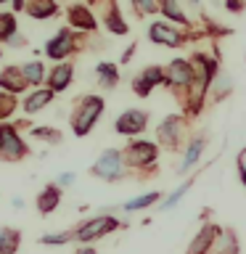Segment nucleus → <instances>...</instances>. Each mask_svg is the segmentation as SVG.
Returning <instances> with one entry per match:
<instances>
[{
    "mask_svg": "<svg viewBox=\"0 0 246 254\" xmlns=\"http://www.w3.org/2000/svg\"><path fill=\"white\" fill-rule=\"evenodd\" d=\"M27 79L21 74V66H5L0 71V90L8 93V95H19L27 90Z\"/></svg>",
    "mask_w": 246,
    "mask_h": 254,
    "instance_id": "obj_17",
    "label": "nucleus"
},
{
    "mask_svg": "<svg viewBox=\"0 0 246 254\" xmlns=\"http://www.w3.org/2000/svg\"><path fill=\"white\" fill-rule=\"evenodd\" d=\"M214 98H225V95L230 93V87H233V85H230V77L228 74H222V71H220V74H217V79H214Z\"/></svg>",
    "mask_w": 246,
    "mask_h": 254,
    "instance_id": "obj_34",
    "label": "nucleus"
},
{
    "mask_svg": "<svg viewBox=\"0 0 246 254\" xmlns=\"http://www.w3.org/2000/svg\"><path fill=\"white\" fill-rule=\"evenodd\" d=\"M190 186H193V178H188L185 183H183V186L175 188L172 193H167V196L162 198V204H159V209H162V212H170L172 206H178V204L183 201V196H185L188 190H190Z\"/></svg>",
    "mask_w": 246,
    "mask_h": 254,
    "instance_id": "obj_27",
    "label": "nucleus"
},
{
    "mask_svg": "<svg viewBox=\"0 0 246 254\" xmlns=\"http://www.w3.org/2000/svg\"><path fill=\"white\" fill-rule=\"evenodd\" d=\"M162 16L167 21H175L180 29H190V19L185 16V11H183V5L178 3V0H164L162 3Z\"/></svg>",
    "mask_w": 246,
    "mask_h": 254,
    "instance_id": "obj_22",
    "label": "nucleus"
},
{
    "mask_svg": "<svg viewBox=\"0 0 246 254\" xmlns=\"http://www.w3.org/2000/svg\"><path fill=\"white\" fill-rule=\"evenodd\" d=\"M11 206H13V209H24V198L21 196H13L11 198Z\"/></svg>",
    "mask_w": 246,
    "mask_h": 254,
    "instance_id": "obj_39",
    "label": "nucleus"
},
{
    "mask_svg": "<svg viewBox=\"0 0 246 254\" xmlns=\"http://www.w3.org/2000/svg\"><path fill=\"white\" fill-rule=\"evenodd\" d=\"M101 21L106 24V29L111 32V35L124 37L127 32H130V24L122 19V13H119V5H117V3H111V5L103 8V19H101Z\"/></svg>",
    "mask_w": 246,
    "mask_h": 254,
    "instance_id": "obj_20",
    "label": "nucleus"
},
{
    "mask_svg": "<svg viewBox=\"0 0 246 254\" xmlns=\"http://www.w3.org/2000/svg\"><path fill=\"white\" fill-rule=\"evenodd\" d=\"M154 204H162V193H159V190H148V193H140V196L130 198V201L122 204V209L124 212H140V209H148V206H154Z\"/></svg>",
    "mask_w": 246,
    "mask_h": 254,
    "instance_id": "obj_25",
    "label": "nucleus"
},
{
    "mask_svg": "<svg viewBox=\"0 0 246 254\" xmlns=\"http://www.w3.org/2000/svg\"><path fill=\"white\" fill-rule=\"evenodd\" d=\"M238 175H241V183L246 186V148H244V154L238 156Z\"/></svg>",
    "mask_w": 246,
    "mask_h": 254,
    "instance_id": "obj_36",
    "label": "nucleus"
},
{
    "mask_svg": "<svg viewBox=\"0 0 246 254\" xmlns=\"http://www.w3.org/2000/svg\"><path fill=\"white\" fill-rule=\"evenodd\" d=\"M238 238L233 230H222L220 238H217V244H214V252H220V254H238Z\"/></svg>",
    "mask_w": 246,
    "mask_h": 254,
    "instance_id": "obj_29",
    "label": "nucleus"
},
{
    "mask_svg": "<svg viewBox=\"0 0 246 254\" xmlns=\"http://www.w3.org/2000/svg\"><path fill=\"white\" fill-rule=\"evenodd\" d=\"M27 154H29V148L21 138L19 127L0 122V159L3 162H21Z\"/></svg>",
    "mask_w": 246,
    "mask_h": 254,
    "instance_id": "obj_6",
    "label": "nucleus"
},
{
    "mask_svg": "<svg viewBox=\"0 0 246 254\" xmlns=\"http://www.w3.org/2000/svg\"><path fill=\"white\" fill-rule=\"evenodd\" d=\"M13 35H19V21H16V16L0 11V43H8Z\"/></svg>",
    "mask_w": 246,
    "mask_h": 254,
    "instance_id": "obj_28",
    "label": "nucleus"
},
{
    "mask_svg": "<svg viewBox=\"0 0 246 254\" xmlns=\"http://www.w3.org/2000/svg\"><path fill=\"white\" fill-rule=\"evenodd\" d=\"M74 79V64H56V66L48 71V90L53 93H63Z\"/></svg>",
    "mask_w": 246,
    "mask_h": 254,
    "instance_id": "obj_16",
    "label": "nucleus"
},
{
    "mask_svg": "<svg viewBox=\"0 0 246 254\" xmlns=\"http://www.w3.org/2000/svg\"><path fill=\"white\" fill-rule=\"evenodd\" d=\"M53 90H48V87H37V90H32L27 98H24L21 103V109H24V114L32 117V114H37V111H43L45 106H51V101H53Z\"/></svg>",
    "mask_w": 246,
    "mask_h": 254,
    "instance_id": "obj_19",
    "label": "nucleus"
},
{
    "mask_svg": "<svg viewBox=\"0 0 246 254\" xmlns=\"http://www.w3.org/2000/svg\"><path fill=\"white\" fill-rule=\"evenodd\" d=\"M204 148H206V138H204V135H196V138H190V140H188V146L183 148V159H180L178 175H188L190 170H193V167L201 162Z\"/></svg>",
    "mask_w": 246,
    "mask_h": 254,
    "instance_id": "obj_15",
    "label": "nucleus"
},
{
    "mask_svg": "<svg viewBox=\"0 0 246 254\" xmlns=\"http://www.w3.org/2000/svg\"><path fill=\"white\" fill-rule=\"evenodd\" d=\"M27 16H32V19L37 21H45L51 19V16L59 13V3H53V0H32V3H27Z\"/></svg>",
    "mask_w": 246,
    "mask_h": 254,
    "instance_id": "obj_24",
    "label": "nucleus"
},
{
    "mask_svg": "<svg viewBox=\"0 0 246 254\" xmlns=\"http://www.w3.org/2000/svg\"><path fill=\"white\" fill-rule=\"evenodd\" d=\"M244 3H228V11H241Z\"/></svg>",
    "mask_w": 246,
    "mask_h": 254,
    "instance_id": "obj_41",
    "label": "nucleus"
},
{
    "mask_svg": "<svg viewBox=\"0 0 246 254\" xmlns=\"http://www.w3.org/2000/svg\"><path fill=\"white\" fill-rule=\"evenodd\" d=\"M185 130H188L185 117H183V114H170V117H164L162 122H159V127H156V143L175 151V148L183 146Z\"/></svg>",
    "mask_w": 246,
    "mask_h": 254,
    "instance_id": "obj_7",
    "label": "nucleus"
},
{
    "mask_svg": "<svg viewBox=\"0 0 246 254\" xmlns=\"http://www.w3.org/2000/svg\"><path fill=\"white\" fill-rule=\"evenodd\" d=\"M117 228H119V220L114 214H98V217H90V220H85L82 225L74 228V241L82 244V246H90L93 241H98V238L114 233Z\"/></svg>",
    "mask_w": 246,
    "mask_h": 254,
    "instance_id": "obj_4",
    "label": "nucleus"
},
{
    "mask_svg": "<svg viewBox=\"0 0 246 254\" xmlns=\"http://www.w3.org/2000/svg\"><path fill=\"white\" fill-rule=\"evenodd\" d=\"M59 204H61V188L56 186V183L45 186V188L37 193V198H35V206H37L40 214H51V212H56V209H59Z\"/></svg>",
    "mask_w": 246,
    "mask_h": 254,
    "instance_id": "obj_18",
    "label": "nucleus"
},
{
    "mask_svg": "<svg viewBox=\"0 0 246 254\" xmlns=\"http://www.w3.org/2000/svg\"><path fill=\"white\" fill-rule=\"evenodd\" d=\"M103 109H106V101L95 93H87L82 98H77L74 109H71V117H69L71 132H74L77 138H85V135L95 127V122L103 117Z\"/></svg>",
    "mask_w": 246,
    "mask_h": 254,
    "instance_id": "obj_2",
    "label": "nucleus"
},
{
    "mask_svg": "<svg viewBox=\"0 0 246 254\" xmlns=\"http://www.w3.org/2000/svg\"><path fill=\"white\" fill-rule=\"evenodd\" d=\"M190 66H193V82H190V90L185 95V109L188 114H198L206 101V93L212 90L214 79L220 74V66H217V59H212L206 53L190 56Z\"/></svg>",
    "mask_w": 246,
    "mask_h": 254,
    "instance_id": "obj_1",
    "label": "nucleus"
},
{
    "mask_svg": "<svg viewBox=\"0 0 246 254\" xmlns=\"http://www.w3.org/2000/svg\"><path fill=\"white\" fill-rule=\"evenodd\" d=\"M132 11L138 16H156V13H162V3H154V0H132Z\"/></svg>",
    "mask_w": 246,
    "mask_h": 254,
    "instance_id": "obj_32",
    "label": "nucleus"
},
{
    "mask_svg": "<svg viewBox=\"0 0 246 254\" xmlns=\"http://www.w3.org/2000/svg\"><path fill=\"white\" fill-rule=\"evenodd\" d=\"M74 180H77V175H74V172H61L59 178H56V186H59V188L63 190V188H69Z\"/></svg>",
    "mask_w": 246,
    "mask_h": 254,
    "instance_id": "obj_35",
    "label": "nucleus"
},
{
    "mask_svg": "<svg viewBox=\"0 0 246 254\" xmlns=\"http://www.w3.org/2000/svg\"><path fill=\"white\" fill-rule=\"evenodd\" d=\"M8 45H11V48H24V45H27V37L19 32V35H13L11 40H8Z\"/></svg>",
    "mask_w": 246,
    "mask_h": 254,
    "instance_id": "obj_37",
    "label": "nucleus"
},
{
    "mask_svg": "<svg viewBox=\"0 0 246 254\" xmlns=\"http://www.w3.org/2000/svg\"><path fill=\"white\" fill-rule=\"evenodd\" d=\"M209 254H220V252H214V249H212V252H209Z\"/></svg>",
    "mask_w": 246,
    "mask_h": 254,
    "instance_id": "obj_42",
    "label": "nucleus"
},
{
    "mask_svg": "<svg viewBox=\"0 0 246 254\" xmlns=\"http://www.w3.org/2000/svg\"><path fill=\"white\" fill-rule=\"evenodd\" d=\"M122 154H124V162L130 170H148V167H154L156 159H159V143L138 138V140L127 143L122 148Z\"/></svg>",
    "mask_w": 246,
    "mask_h": 254,
    "instance_id": "obj_5",
    "label": "nucleus"
},
{
    "mask_svg": "<svg viewBox=\"0 0 246 254\" xmlns=\"http://www.w3.org/2000/svg\"><path fill=\"white\" fill-rule=\"evenodd\" d=\"M159 85H167V71L162 66H146L143 71L132 77V93L138 95V98H148L151 93H154V87Z\"/></svg>",
    "mask_w": 246,
    "mask_h": 254,
    "instance_id": "obj_12",
    "label": "nucleus"
},
{
    "mask_svg": "<svg viewBox=\"0 0 246 254\" xmlns=\"http://www.w3.org/2000/svg\"><path fill=\"white\" fill-rule=\"evenodd\" d=\"M79 48V43H77V35H74V29H69V27H63V29H59L56 35L45 43V56L51 61H59V64H63L69 59L71 53H74Z\"/></svg>",
    "mask_w": 246,
    "mask_h": 254,
    "instance_id": "obj_9",
    "label": "nucleus"
},
{
    "mask_svg": "<svg viewBox=\"0 0 246 254\" xmlns=\"http://www.w3.org/2000/svg\"><path fill=\"white\" fill-rule=\"evenodd\" d=\"M167 87H172L175 93L185 101V95L190 90V82H193V66H190V59H172L167 64Z\"/></svg>",
    "mask_w": 246,
    "mask_h": 254,
    "instance_id": "obj_8",
    "label": "nucleus"
},
{
    "mask_svg": "<svg viewBox=\"0 0 246 254\" xmlns=\"http://www.w3.org/2000/svg\"><path fill=\"white\" fill-rule=\"evenodd\" d=\"M132 56H135V43H132V45H127V51L122 53V61H119V64H130Z\"/></svg>",
    "mask_w": 246,
    "mask_h": 254,
    "instance_id": "obj_38",
    "label": "nucleus"
},
{
    "mask_svg": "<svg viewBox=\"0 0 246 254\" xmlns=\"http://www.w3.org/2000/svg\"><path fill=\"white\" fill-rule=\"evenodd\" d=\"M21 244V230L16 228H0V254H16Z\"/></svg>",
    "mask_w": 246,
    "mask_h": 254,
    "instance_id": "obj_26",
    "label": "nucleus"
},
{
    "mask_svg": "<svg viewBox=\"0 0 246 254\" xmlns=\"http://www.w3.org/2000/svg\"><path fill=\"white\" fill-rule=\"evenodd\" d=\"M148 127V111L143 109H127L117 117L114 122V132L124 135V138H138L140 132H146Z\"/></svg>",
    "mask_w": 246,
    "mask_h": 254,
    "instance_id": "obj_11",
    "label": "nucleus"
},
{
    "mask_svg": "<svg viewBox=\"0 0 246 254\" xmlns=\"http://www.w3.org/2000/svg\"><path fill=\"white\" fill-rule=\"evenodd\" d=\"M69 241H74V230H56V233L40 236V244L43 246H63Z\"/></svg>",
    "mask_w": 246,
    "mask_h": 254,
    "instance_id": "obj_30",
    "label": "nucleus"
},
{
    "mask_svg": "<svg viewBox=\"0 0 246 254\" xmlns=\"http://www.w3.org/2000/svg\"><path fill=\"white\" fill-rule=\"evenodd\" d=\"M74 254H95V249H93V246H79Z\"/></svg>",
    "mask_w": 246,
    "mask_h": 254,
    "instance_id": "obj_40",
    "label": "nucleus"
},
{
    "mask_svg": "<svg viewBox=\"0 0 246 254\" xmlns=\"http://www.w3.org/2000/svg\"><path fill=\"white\" fill-rule=\"evenodd\" d=\"M222 233V228L217 222H204V228L196 233V238L188 244L185 254H209L214 249V244H217V238Z\"/></svg>",
    "mask_w": 246,
    "mask_h": 254,
    "instance_id": "obj_13",
    "label": "nucleus"
},
{
    "mask_svg": "<svg viewBox=\"0 0 246 254\" xmlns=\"http://www.w3.org/2000/svg\"><path fill=\"white\" fill-rule=\"evenodd\" d=\"M148 40L154 45H164V48H180L185 45L188 35L183 32L180 27L175 24H167V21H151L148 24Z\"/></svg>",
    "mask_w": 246,
    "mask_h": 254,
    "instance_id": "obj_10",
    "label": "nucleus"
},
{
    "mask_svg": "<svg viewBox=\"0 0 246 254\" xmlns=\"http://www.w3.org/2000/svg\"><path fill=\"white\" fill-rule=\"evenodd\" d=\"M21 74H24V79H27V85L35 87V90L48 79V74H45V64L40 61V59H35V61H24V64H21Z\"/></svg>",
    "mask_w": 246,
    "mask_h": 254,
    "instance_id": "obj_21",
    "label": "nucleus"
},
{
    "mask_svg": "<svg viewBox=\"0 0 246 254\" xmlns=\"http://www.w3.org/2000/svg\"><path fill=\"white\" fill-rule=\"evenodd\" d=\"M16 106H19V103H16V95H8V93L0 90V122L11 117L16 111Z\"/></svg>",
    "mask_w": 246,
    "mask_h": 254,
    "instance_id": "obj_33",
    "label": "nucleus"
},
{
    "mask_svg": "<svg viewBox=\"0 0 246 254\" xmlns=\"http://www.w3.org/2000/svg\"><path fill=\"white\" fill-rule=\"evenodd\" d=\"M127 172H130V167L124 162V154L119 148H106L103 154L93 162L90 167V175L93 178H101L106 183H119L127 178Z\"/></svg>",
    "mask_w": 246,
    "mask_h": 254,
    "instance_id": "obj_3",
    "label": "nucleus"
},
{
    "mask_svg": "<svg viewBox=\"0 0 246 254\" xmlns=\"http://www.w3.org/2000/svg\"><path fill=\"white\" fill-rule=\"evenodd\" d=\"M66 19H69V29H77V32H95L98 29V19L93 16V11L87 5H69L66 8Z\"/></svg>",
    "mask_w": 246,
    "mask_h": 254,
    "instance_id": "obj_14",
    "label": "nucleus"
},
{
    "mask_svg": "<svg viewBox=\"0 0 246 254\" xmlns=\"http://www.w3.org/2000/svg\"><path fill=\"white\" fill-rule=\"evenodd\" d=\"M95 77H98V85L106 87V90L117 87V82H119V69H117V64L98 61V64H95Z\"/></svg>",
    "mask_w": 246,
    "mask_h": 254,
    "instance_id": "obj_23",
    "label": "nucleus"
},
{
    "mask_svg": "<svg viewBox=\"0 0 246 254\" xmlns=\"http://www.w3.org/2000/svg\"><path fill=\"white\" fill-rule=\"evenodd\" d=\"M29 135H32V138H37V140H45V143H61V130L48 127V125L29 127Z\"/></svg>",
    "mask_w": 246,
    "mask_h": 254,
    "instance_id": "obj_31",
    "label": "nucleus"
}]
</instances>
